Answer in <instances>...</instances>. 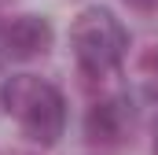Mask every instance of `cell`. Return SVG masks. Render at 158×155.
<instances>
[{"mask_svg": "<svg viewBox=\"0 0 158 155\" xmlns=\"http://www.w3.org/2000/svg\"><path fill=\"white\" fill-rule=\"evenodd\" d=\"M0 104L15 118L22 137L33 140V144L52 148L63 137V129H66V100L48 78L11 74L4 81V89H0Z\"/></svg>", "mask_w": 158, "mask_h": 155, "instance_id": "cell-1", "label": "cell"}, {"mask_svg": "<svg viewBox=\"0 0 158 155\" xmlns=\"http://www.w3.org/2000/svg\"><path fill=\"white\" fill-rule=\"evenodd\" d=\"M70 48L81 74L88 78H110L129 55V30L110 7H85L70 26Z\"/></svg>", "mask_w": 158, "mask_h": 155, "instance_id": "cell-2", "label": "cell"}, {"mask_svg": "<svg viewBox=\"0 0 158 155\" xmlns=\"http://www.w3.org/2000/svg\"><path fill=\"white\" fill-rule=\"evenodd\" d=\"M55 30L44 15H15L0 30V52L7 59H37L52 48Z\"/></svg>", "mask_w": 158, "mask_h": 155, "instance_id": "cell-3", "label": "cell"}, {"mask_svg": "<svg viewBox=\"0 0 158 155\" xmlns=\"http://www.w3.org/2000/svg\"><path fill=\"white\" fill-rule=\"evenodd\" d=\"M129 129H132V115H129V104L118 100V96L92 104L88 115H85V137L96 148H118V144H125Z\"/></svg>", "mask_w": 158, "mask_h": 155, "instance_id": "cell-4", "label": "cell"}, {"mask_svg": "<svg viewBox=\"0 0 158 155\" xmlns=\"http://www.w3.org/2000/svg\"><path fill=\"white\" fill-rule=\"evenodd\" d=\"M140 70L147 78V85H151V96H158V48H151V52L140 59Z\"/></svg>", "mask_w": 158, "mask_h": 155, "instance_id": "cell-5", "label": "cell"}, {"mask_svg": "<svg viewBox=\"0 0 158 155\" xmlns=\"http://www.w3.org/2000/svg\"><path fill=\"white\" fill-rule=\"evenodd\" d=\"M125 4L136 11H158V0H125Z\"/></svg>", "mask_w": 158, "mask_h": 155, "instance_id": "cell-6", "label": "cell"}, {"mask_svg": "<svg viewBox=\"0 0 158 155\" xmlns=\"http://www.w3.org/2000/svg\"><path fill=\"white\" fill-rule=\"evenodd\" d=\"M155 155H158V133H155Z\"/></svg>", "mask_w": 158, "mask_h": 155, "instance_id": "cell-7", "label": "cell"}]
</instances>
